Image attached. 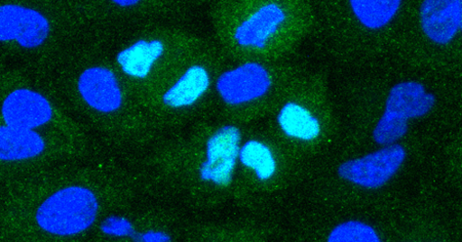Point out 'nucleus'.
<instances>
[{"label": "nucleus", "mask_w": 462, "mask_h": 242, "mask_svg": "<svg viewBox=\"0 0 462 242\" xmlns=\"http://www.w3.org/2000/svg\"><path fill=\"white\" fill-rule=\"evenodd\" d=\"M137 238L145 242H165L171 240L170 236L162 231H148L141 234Z\"/></svg>", "instance_id": "6ab92c4d"}, {"label": "nucleus", "mask_w": 462, "mask_h": 242, "mask_svg": "<svg viewBox=\"0 0 462 242\" xmlns=\"http://www.w3.org/2000/svg\"><path fill=\"white\" fill-rule=\"evenodd\" d=\"M278 123L287 137L300 141H312L321 134L319 119L294 102L282 106L278 114Z\"/></svg>", "instance_id": "ddd939ff"}, {"label": "nucleus", "mask_w": 462, "mask_h": 242, "mask_svg": "<svg viewBox=\"0 0 462 242\" xmlns=\"http://www.w3.org/2000/svg\"><path fill=\"white\" fill-rule=\"evenodd\" d=\"M211 85L208 71L202 66L189 67L163 95V103L171 108L195 104L205 95Z\"/></svg>", "instance_id": "9b49d317"}, {"label": "nucleus", "mask_w": 462, "mask_h": 242, "mask_svg": "<svg viewBox=\"0 0 462 242\" xmlns=\"http://www.w3.org/2000/svg\"><path fill=\"white\" fill-rule=\"evenodd\" d=\"M242 134L236 126H224L207 143L206 160L199 175L205 182L226 186L234 179L242 146Z\"/></svg>", "instance_id": "39448f33"}, {"label": "nucleus", "mask_w": 462, "mask_h": 242, "mask_svg": "<svg viewBox=\"0 0 462 242\" xmlns=\"http://www.w3.org/2000/svg\"><path fill=\"white\" fill-rule=\"evenodd\" d=\"M350 4L359 22L371 30L388 25L402 5L401 0H351Z\"/></svg>", "instance_id": "2eb2a0df"}, {"label": "nucleus", "mask_w": 462, "mask_h": 242, "mask_svg": "<svg viewBox=\"0 0 462 242\" xmlns=\"http://www.w3.org/2000/svg\"><path fill=\"white\" fill-rule=\"evenodd\" d=\"M50 31V22L40 12L13 4L0 8L3 42L16 41L22 48L35 49L44 44Z\"/></svg>", "instance_id": "423d86ee"}, {"label": "nucleus", "mask_w": 462, "mask_h": 242, "mask_svg": "<svg viewBox=\"0 0 462 242\" xmlns=\"http://www.w3.org/2000/svg\"><path fill=\"white\" fill-rule=\"evenodd\" d=\"M2 112L8 127L23 130L45 126L53 116L52 107L47 98L27 89L16 90L9 94Z\"/></svg>", "instance_id": "0eeeda50"}, {"label": "nucleus", "mask_w": 462, "mask_h": 242, "mask_svg": "<svg viewBox=\"0 0 462 242\" xmlns=\"http://www.w3.org/2000/svg\"><path fill=\"white\" fill-rule=\"evenodd\" d=\"M239 160L243 166L254 171L261 182L271 180L277 172V160L273 150L258 140H248L241 146Z\"/></svg>", "instance_id": "dca6fc26"}, {"label": "nucleus", "mask_w": 462, "mask_h": 242, "mask_svg": "<svg viewBox=\"0 0 462 242\" xmlns=\"http://www.w3.org/2000/svg\"><path fill=\"white\" fill-rule=\"evenodd\" d=\"M114 4H118L123 7H128V6H134L139 4V2H135V0H133V2H128V0H115Z\"/></svg>", "instance_id": "aec40b11"}, {"label": "nucleus", "mask_w": 462, "mask_h": 242, "mask_svg": "<svg viewBox=\"0 0 462 242\" xmlns=\"http://www.w3.org/2000/svg\"><path fill=\"white\" fill-rule=\"evenodd\" d=\"M102 229L105 233L116 236H132L134 235L133 225L124 218L111 217L102 224Z\"/></svg>", "instance_id": "a211bd4d"}, {"label": "nucleus", "mask_w": 462, "mask_h": 242, "mask_svg": "<svg viewBox=\"0 0 462 242\" xmlns=\"http://www.w3.org/2000/svg\"><path fill=\"white\" fill-rule=\"evenodd\" d=\"M420 24L423 32L432 42L445 46L449 44L462 25L461 0H426L420 10Z\"/></svg>", "instance_id": "6e6552de"}, {"label": "nucleus", "mask_w": 462, "mask_h": 242, "mask_svg": "<svg viewBox=\"0 0 462 242\" xmlns=\"http://www.w3.org/2000/svg\"><path fill=\"white\" fill-rule=\"evenodd\" d=\"M79 89L87 103L98 112L108 113L122 107L118 79L108 68L95 67L85 70L79 77Z\"/></svg>", "instance_id": "1a4fd4ad"}, {"label": "nucleus", "mask_w": 462, "mask_h": 242, "mask_svg": "<svg viewBox=\"0 0 462 242\" xmlns=\"http://www.w3.org/2000/svg\"><path fill=\"white\" fill-rule=\"evenodd\" d=\"M272 85L271 75L262 64L247 62L223 72L216 89L225 103L240 106L263 97Z\"/></svg>", "instance_id": "20e7f679"}, {"label": "nucleus", "mask_w": 462, "mask_h": 242, "mask_svg": "<svg viewBox=\"0 0 462 242\" xmlns=\"http://www.w3.org/2000/svg\"><path fill=\"white\" fill-rule=\"evenodd\" d=\"M328 242H380L375 229L364 222L352 220L341 223L330 232Z\"/></svg>", "instance_id": "f3484780"}, {"label": "nucleus", "mask_w": 462, "mask_h": 242, "mask_svg": "<svg viewBox=\"0 0 462 242\" xmlns=\"http://www.w3.org/2000/svg\"><path fill=\"white\" fill-rule=\"evenodd\" d=\"M165 51L161 40H139L130 48L117 56V61L123 71L134 78H145L152 69L153 65L162 58Z\"/></svg>", "instance_id": "4468645a"}, {"label": "nucleus", "mask_w": 462, "mask_h": 242, "mask_svg": "<svg viewBox=\"0 0 462 242\" xmlns=\"http://www.w3.org/2000/svg\"><path fill=\"white\" fill-rule=\"evenodd\" d=\"M42 137L32 130L8 126L0 129V158L23 160L41 155L45 150Z\"/></svg>", "instance_id": "f8f14e48"}, {"label": "nucleus", "mask_w": 462, "mask_h": 242, "mask_svg": "<svg viewBox=\"0 0 462 242\" xmlns=\"http://www.w3.org/2000/svg\"><path fill=\"white\" fill-rule=\"evenodd\" d=\"M98 202L95 193L81 186H70L49 197L36 212L43 230L58 236H72L89 229L96 221Z\"/></svg>", "instance_id": "f257e3e1"}, {"label": "nucleus", "mask_w": 462, "mask_h": 242, "mask_svg": "<svg viewBox=\"0 0 462 242\" xmlns=\"http://www.w3.org/2000/svg\"><path fill=\"white\" fill-rule=\"evenodd\" d=\"M406 158L405 148L393 144L363 157L346 161L338 168V175L366 189L386 184L401 169Z\"/></svg>", "instance_id": "7ed1b4c3"}, {"label": "nucleus", "mask_w": 462, "mask_h": 242, "mask_svg": "<svg viewBox=\"0 0 462 242\" xmlns=\"http://www.w3.org/2000/svg\"><path fill=\"white\" fill-rule=\"evenodd\" d=\"M436 96L415 82L395 85L387 99L386 109L373 132L378 145H393L408 132V120L427 115L434 108Z\"/></svg>", "instance_id": "f03ea898"}, {"label": "nucleus", "mask_w": 462, "mask_h": 242, "mask_svg": "<svg viewBox=\"0 0 462 242\" xmlns=\"http://www.w3.org/2000/svg\"><path fill=\"white\" fill-rule=\"evenodd\" d=\"M286 19V13L278 4H266L236 28V42L242 48L263 49Z\"/></svg>", "instance_id": "9d476101"}]
</instances>
